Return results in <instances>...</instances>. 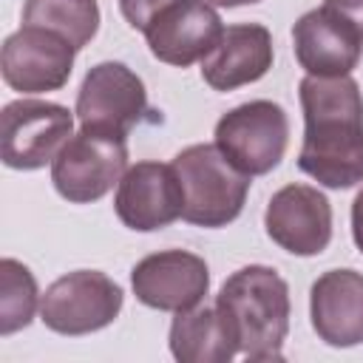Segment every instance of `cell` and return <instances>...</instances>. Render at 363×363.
Returning <instances> with one entry per match:
<instances>
[{"mask_svg":"<svg viewBox=\"0 0 363 363\" xmlns=\"http://www.w3.org/2000/svg\"><path fill=\"white\" fill-rule=\"evenodd\" d=\"M136 301L159 312H187L201 303L210 286L204 258L187 250H164L142 258L130 272Z\"/></svg>","mask_w":363,"mask_h":363,"instance_id":"7c38bea8","label":"cell"},{"mask_svg":"<svg viewBox=\"0 0 363 363\" xmlns=\"http://www.w3.org/2000/svg\"><path fill=\"white\" fill-rule=\"evenodd\" d=\"M170 352L182 363H227L238 352V340L216 306L176 312L170 326Z\"/></svg>","mask_w":363,"mask_h":363,"instance_id":"e0dca14e","label":"cell"},{"mask_svg":"<svg viewBox=\"0 0 363 363\" xmlns=\"http://www.w3.org/2000/svg\"><path fill=\"white\" fill-rule=\"evenodd\" d=\"M295 60L309 77H346L363 54V0H323L295 28Z\"/></svg>","mask_w":363,"mask_h":363,"instance_id":"277c9868","label":"cell"},{"mask_svg":"<svg viewBox=\"0 0 363 363\" xmlns=\"http://www.w3.org/2000/svg\"><path fill=\"white\" fill-rule=\"evenodd\" d=\"M128 136L79 130L51 162V182L57 193L74 204L99 201L128 170Z\"/></svg>","mask_w":363,"mask_h":363,"instance_id":"5b68a950","label":"cell"},{"mask_svg":"<svg viewBox=\"0 0 363 363\" xmlns=\"http://www.w3.org/2000/svg\"><path fill=\"white\" fill-rule=\"evenodd\" d=\"M37 309V281L26 264L14 258L0 261V335L9 337L28 326Z\"/></svg>","mask_w":363,"mask_h":363,"instance_id":"d6986e66","label":"cell"},{"mask_svg":"<svg viewBox=\"0 0 363 363\" xmlns=\"http://www.w3.org/2000/svg\"><path fill=\"white\" fill-rule=\"evenodd\" d=\"M309 318L329 346L349 349L363 343V275L354 269L323 272L309 292Z\"/></svg>","mask_w":363,"mask_h":363,"instance_id":"9a60e30c","label":"cell"},{"mask_svg":"<svg viewBox=\"0 0 363 363\" xmlns=\"http://www.w3.org/2000/svg\"><path fill=\"white\" fill-rule=\"evenodd\" d=\"M122 301V286L113 278L96 269H77L45 289L40 320L57 335H91L116 320Z\"/></svg>","mask_w":363,"mask_h":363,"instance_id":"52a82bcc","label":"cell"},{"mask_svg":"<svg viewBox=\"0 0 363 363\" xmlns=\"http://www.w3.org/2000/svg\"><path fill=\"white\" fill-rule=\"evenodd\" d=\"M113 210L119 221L136 233H153L182 218L184 193L173 164L136 162L128 167L119 182Z\"/></svg>","mask_w":363,"mask_h":363,"instance_id":"5bb4252c","label":"cell"},{"mask_svg":"<svg viewBox=\"0 0 363 363\" xmlns=\"http://www.w3.org/2000/svg\"><path fill=\"white\" fill-rule=\"evenodd\" d=\"M142 34L159 62L187 68L218 45L224 26L210 0H176Z\"/></svg>","mask_w":363,"mask_h":363,"instance_id":"4fadbf2b","label":"cell"},{"mask_svg":"<svg viewBox=\"0 0 363 363\" xmlns=\"http://www.w3.org/2000/svg\"><path fill=\"white\" fill-rule=\"evenodd\" d=\"M145 82L122 62L94 65L77 94V119L85 130L128 136V130L145 116Z\"/></svg>","mask_w":363,"mask_h":363,"instance_id":"9c48e42d","label":"cell"},{"mask_svg":"<svg viewBox=\"0 0 363 363\" xmlns=\"http://www.w3.org/2000/svg\"><path fill=\"white\" fill-rule=\"evenodd\" d=\"M77 48L40 26H23L3 43L0 71L9 88L20 94L57 91L68 82Z\"/></svg>","mask_w":363,"mask_h":363,"instance_id":"30bf717a","label":"cell"},{"mask_svg":"<svg viewBox=\"0 0 363 363\" xmlns=\"http://www.w3.org/2000/svg\"><path fill=\"white\" fill-rule=\"evenodd\" d=\"M74 116L65 105L43 99L9 102L0 113L3 164L11 170H37L54 162L60 147L74 136Z\"/></svg>","mask_w":363,"mask_h":363,"instance_id":"ba28073f","label":"cell"},{"mask_svg":"<svg viewBox=\"0 0 363 363\" xmlns=\"http://www.w3.org/2000/svg\"><path fill=\"white\" fill-rule=\"evenodd\" d=\"M289 142V119L278 102L252 99L230 113H224L216 125L218 150L247 176H264L286 153Z\"/></svg>","mask_w":363,"mask_h":363,"instance_id":"8992f818","label":"cell"},{"mask_svg":"<svg viewBox=\"0 0 363 363\" xmlns=\"http://www.w3.org/2000/svg\"><path fill=\"white\" fill-rule=\"evenodd\" d=\"M213 6H221V9H238V6H250V3H258V0H210Z\"/></svg>","mask_w":363,"mask_h":363,"instance_id":"7402d4cb","label":"cell"},{"mask_svg":"<svg viewBox=\"0 0 363 363\" xmlns=\"http://www.w3.org/2000/svg\"><path fill=\"white\" fill-rule=\"evenodd\" d=\"M23 26L48 28L79 51L99 28V6L96 0H26Z\"/></svg>","mask_w":363,"mask_h":363,"instance_id":"ac0fdd59","label":"cell"},{"mask_svg":"<svg viewBox=\"0 0 363 363\" xmlns=\"http://www.w3.org/2000/svg\"><path fill=\"white\" fill-rule=\"evenodd\" d=\"M352 235H354L357 250L363 252V190L352 201Z\"/></svg>","mask_w":363,"mask_h":363,"instance_id":"44dd1931","label":"cell"},{"mask_svg":"<svg viewBox=\"0 0 363 363\" xmlns=\"http://www.w3.org/2000/svg\"><path fill=\"white\" fill-rule=\"evenodd\" d=\"M184 193L182 218L196 227H224L244 210L250 179L238 170L218 145H190L173 159Z\"/></svg>","mask_w":363,"mask_h":363,"instance_id":"3957f363","label":"cell"},{"mask_svg":"<svg viewBox=\"0 0 363 363\" xmlns=\"http://www.w3.org/2000/svg\"><path fill=\"white\" fill-rule=\"evenodd\" d=\"M272 68V34L258 23L227 26L218 45L201 60V77L213 91H235Z\"/></svg>","mask_w":363,"mask_h":363,"instance_id":"2e32d148","label":"cell"},{"mask_svg":"<svg viewBox=\"0 0 363 363\" xmlns=\"http://www.w3.org/2000/svg\"><path fill=\"white\" fill-rule=\"evenodd\" d=\"M267 235L286 252L309 258L320 255L332 241V207L329 199L309 184L281 187L264 213Z\"/></svg>","mask_w":363,"mask_h":363,"instance_id":"8fae6325","label":"cell"},{"mask_svg":"<svg viewBox=\"0 0 363 363\" xmlns=\"http://www.w3.org/2000/svg\"><path fill=\"white\" fill-rule=\"evenodd\" d=\"M170 3H176V0H119V11L133 28L145 31L156 20V14L164 11Z\"/></svg>","mask_w":363,"mask_h":363,"instance_id":"ffe728a7","label":"cell"},{"mask_svg":"<svg viewBox=\"0 0 363 363\" xmlns=\"http://www.w3.org/2000/svg\"><path fill=\"white\" fill-rule=\"evenodd\" d=\"M303 145L298 167L323 187L343 190L363 182V94L346 77H303Z\"/></svg>","mask_w":363,"mask_h":363,"instance_id":"6da1fadb","label":"cell"},{"mask_svg":"<svg viewBox=\"0 0 363 363\" xmlns=\"http://www.w3.org/2000/svg\"><path fill=\"white\" fill-rule=\"evenodd\" d=\"M216 309L230 323L238 352L250 360H281L289 332V286L264 264L233 272L216 295Z\"/></svg>","mask_w":363,"mask_h":363,"instance_id":"7a4b0ae2","label":"cell"}]
</instances>
